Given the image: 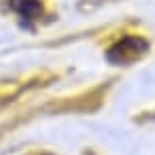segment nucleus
<instances>
[{"label":"nucleus","instance_id":"obj_1","mask_svg":"<svg viewBox=\"0 0 155 155\" xmlns=\"http://www.w3.org/2000/svg\"><path fill=\"white\" fill-rule=\"evenodd\" d=\"M129 45H131V38H125V40H121V42H117L109 51L107 58L115 64H127V63H131V61H135V58H139L147 51V42H145L143 38L139 40L133 48H129Z\"/></svg>","mask_w":155,"mask_h":155}]
</instances>
